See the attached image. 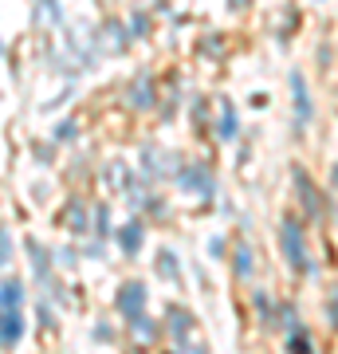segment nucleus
Listing matches in <instances>:
<instances>
[{
    "mask_svg": "<svg viewBox=\"0 0 338 354\" xmlns=\"http://www.w3.org/2000/svg\"><path fill=\"white\" fill-rule=\"evenodd\" d=\"M130 95H134V102H150V79H142V87H134Z\"/></svg>",
    "mask_w": 338,
    "mask_h": 354,
    "instance_id": "obj_9",
    "label": "nucleus"
},
{
    "mask_svg": "<svg viewBox=\"0 0 338 354\" xmlns=\"http://www.w3.org/2000/svg\"><path fill=\"white\" fill-rule=\"evenodd\" d=\"M142 307H146V288H142V283H126V288L118 291V311H122L126 319H138Z\"/></svg>",
    "mask_w": 338,
    "mask_h": 354,
    "instance_id": "obj_3",
    "label": "nucleus"
},
{
    "mask_svg": "<svg viewBox=\"0 0 338 354\" xmlns=\"http://www.w3.org/2000/svg\"><path fill=\"white\" fill-rule=\"evenodd\" d=\"M335 181H338V174H335Z\"/></svg>",
    "mask_w": 338,
    "mask_h": 354,
    "instance_id": "obj_12",
    "label": "nucleus"
},
{
    "mask_svg": "<svg viewBox=\"0 0 338 354\" xmlns=\"http://www.w3.org/2000/svg\"><path fill=\"white\" fill-rule=\"evenodd\" d=\"M279 241H283V256H288V264L295 268V272H311V256H307V248H303V232H299L295 221L283 225Z\"/></svg>",
    "mask_w": 338,
    "mask_h": 354,
    "instance_id": "obj_2",
    "label": "nucleus"
},
{
    "mask_svg": "<svg viewBox=\"0 0 338 354\" xmlns=\"http://www.w3.org/2000/svg\"><path fill=\"white\" fill-rule=\"evenodd\" d=\"M177 181H181V185H185V189H200V193H213V181H209V174H205V169H193V174H181L177 177Z\"/></svg>",
    "mask_w": 338,
    "mask_h": 354,
    "instance_id": "obj_6",
    "label": "nucleus"
},
{
    "mask_svg": "<svg viewBox=\"0 0 338 354\" xmlns=\"http://www.w3.org/2000/svg\"><path fill=\"white\" fill-rule=\"evenodd\" d=\"M118 244H122L126 256H134L142 248V225H126L122 232H118Z\"/></svg>",
    "mask_w": 338,
    "mask_h": 354,
    "instance_id": "obj_5",
    "label": "nucleus"
},
{
    "mask_svg": "<svg viewBox=\"0 0 338 354\" xmlns=\"http://www.w3.org/2000/svg\"><path fill=\"white\" fill-rule=\"evenodd\" d=\"M291 95H295V106H299V122H311V95H307L303 75H291Z\"/></svg>",
    "mask_w": 338,
    "mask_h": 354,
    "instance_id": "obj_4",
    "label": "nucleus"
},
{
    "mask_svg": "<svg viewBox=\"0 0 338 354\" xmlns=\"http://www.w3.org/2000/svg\"><path fill=\"white\" fill-rule=\"evenodd\" d=\"M24 283L4 279L0 283V346H16L24 335Z\"/></svg>",
    "mask_w": 338,
    "mask_h": 354,
    "instance_id": "obj_1",
    "label": "nucleus"
},
{
    "mask_svg": "<svg viewBox=\"0 0 338 354\" xmlns=\"http://www.w3.org/2000/svg\"><path fill=\"white\" fill-rule=\"evenodd\" d=\"M228 4H232V8H244V4H248V0H228Z\"/></svg>",
    "mask_w": 338,
    "mask_h": 354,
    "instance_id": "obj_11",
    "label": "nucleus"
},
{
    "mask_svg": "<svg viewBox=\"0 0 338 354\" xmlns=\"http://www.w3.org/2000/svg\"><path fill=\"white\" fill-rule=\"evenodd\" d=\"M158 268H162L165 276H177V260L169 252H162V260H158Z\"/></svg>",
    "mask_w": 338,
    "mask_h": 354,
    "instance_id": "obj_8",
    "label": "nucleus"
},
{
    "mask_svg": "<svg viewBox=\"0 0 338 354\" xmlns=\"http://www.w3.org/2000/svg\"><path fill=\"white\" fill-rule=\"evenodd\" d=\"M8 264V228H0V268Z\"/></svg>",
    "mask_w": 338,
    "mask_h": 354,
    "instance_id": "obj_10",
    "label": "nucleus"
},
{
    "mask_svg": "<svg viewBox=\"0 0 338 354\" xmlns=\"http://www.w3.org/2000/svg\"><path fill=\"white\" fill-rule=\"evenodd\" d=\"M236 272H240V276H252V252H248V244H240V260H236Z\"/></svg>",
    "mask_w": 338,
    "mask_h": 354,
    "instance_id": "obj_7",
    "label": "nucleus"
}]
</instances>
